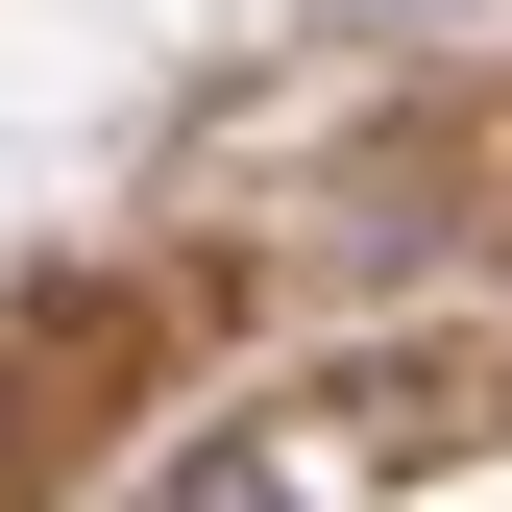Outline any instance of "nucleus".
<instances>
[{
    "mask_svg": "<svg viewBox=\"0 0 512 512\" xmlns=\"http://www.w3.org/2000/svg\"><path fill=\"white\" fill-rule=\"evenodd\" d=\"M147 512H342V439H196Z\"/></svg>",
    "mask_w": 512,
    "mask_h": 512,
    "instance_id": "1",
    "label": "nucleus"
}]
</instances>
